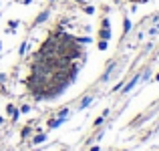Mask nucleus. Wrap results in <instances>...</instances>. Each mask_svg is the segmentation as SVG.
<instances>
[{"instance_id":"f257e3e1","label":"nucleus","mask_w":159,"mask_h":151,"mask_svg":"<svg viewBox=\"0 0 159 151\" xmlns=\"http://www.w3.org/2000/svg\"><path fill=\"white\" fill-rule=\"evenodd\" d=\"M137 81H139V77H133V79H131V81H129V83H127V85H123V93H125V95H127V93H129V91H131V89H133V87H135V85H137Z\"/></svg>"},{"instance_id":"f03ea898","label":"nucleus","mask_w":159,"mask_h":151,"mask_svg":"<svg viewBox=\"0 0 159 151\" xmlns=\"http://www.w3.org/2000/svg\"><path fill=\"white\" fill-rule=\"evenodd\" d=\"M47 18H48V10H43V12H40L39 16H36V20H34V26H39V24H43L44 20H47Z\"/></svg>"},{"instance_id":"7ed1b4c3","label":"nucleus","mask_w":159,"mask_h":151,"mask_svg":"<svg viewBox=\"0 0 159 151\" xmlns=\"http://www.w3.org/2000/svg\"><path fill=\"white\" fill-rule=\"evenodd\" d=\"M99 39H101V40H109V39H111V30H109V28H101V30H99Z\"/></svg>"},{"instance_id":"20e7f679","label":"nucleus","mask_w":159,"mask_h":151,"mask_svg":"<svg viewBox=\"0 0 159 151\" xmlns=\"http://www.w3.org/2000/svg\"><path fill=\"white\" fill-rule=\"evenodd\" d=\"M75 40H77V44H89L91 43L89 36H75Z\"/></svg>"},{"instance_id":"39448f33","label":"nucleus","mask_w":159,"mask_h":151,"mask_svg":"<svg viewBox=\"0 0 159 151\" xmlns=\"http://www.w3.org/2000/svg\"><path fill=\"white\" fill-rule=\"evenodd\" d=\"M91 101H93V97H85V99L81 101V105H79V109H87L91 105Z\"/></svg>"},{"instance_id":"423d86ee","label":"nucleus","mask_w":159,"mask_h":151,"mask_svg":"<svg viewBox=\"0 0 159 151\" xmlns=\"http://www.w3.org/2000/svg\"><path fill=\"white\" fill-rule=\"evenodd\" d=\"M16 28H18V20H8V30L6 32H12Z\"/></svg>"},{"instance_id":"0eeeda50","label":"nucleus","mask_w":159,"mask_h":151,"mask_svg":"<svg viewBox=\"0 0 159 151\" xmlns=\"http://www.w3.org/2000/svg\"><path fill=\"white\" fill-rule=\"evenodd\" d=\"M131 26H133V24H131V20H129V18H125V20H123V32H125V34H127V32L131 30Z\"/></svg>"},{"instance_id":"6e6552de","label":"nucleus","mask_w":159,"mask_h":151,"mask_svg":"<svg viewBox=\"0 0 159 151\" xmlns=\"http://www.w3.org/2000/svg\"><path fill=\"white\" fill-rule=\"evenodd\" d=\"M61 123H62V119H58V117H57V119L48 121V127H51V129H54V127H58V125H61Z\"/></svg>"},{"instance_id":"1a4fd4ad","label":"nucleus","mask_w":159,"mask_h":151,"mask_svg":"<svg viewBox=\"0 0 159 151\" xmlns=\"http://www.w3.org/2000/svg\"><path fill=\"white\" fill-rule=\"evenodd\" d=\"M44 139H47V137H44V135H43V133H40V135H36V137H34V139H32V143H34V145H39V143H43V141H44Z\"/></svg>"},{"instance_id":"9d476101","label":"nucleus","mask_w":159,"mask_h":151,"mask_svg":"<svg viewBox=\"0 0 159 151\" xmlns=\"http://www.w3.org/2000/svg\"><path fill=\"white\" fill-rule=\"evenodd\" d=\"M66 117H69V109H62V111H58V119H62V121H65Z\"/></svg>"},{"instance_id":"9b49d317","label":"nucleus","mask_w":159,"mask_h":151,"mask_svg":"<svg viewBox=\"0 0 159 151\" xmlns=\"http://www.w3.org/2000/svg\"><path fill=\"white\" fill-rule=\"evenodd\" d=\"M107 47H109L107 40H99V50H107Z\"/></svg>"},{"instance_id":"f8f14e48","label":"nucleus","mask_w":159,"mask_h":151,"mask_svg":"<svg viewBox=\"0 0 159 151\" xmlns=\"http://www.w3.org/2000/svg\"><path fill=\"white\" fill-rule=\"evenodd\" d=\"M26 48H28V43H22V44H20V48H18V53L24 54V53H26Z\"/></svg>"},{"instance_id":"ddd939ff","label":"nucleus","mask_w":159,"mask_h":151,"mask_svg":"<svg viewBox=\"0 0 159 151\" xmlns=\"http://www.w3.org/2000/svg\"><path fill=\"white\" fill-rule=\"evenodd\" d=\"M109 24H111V22H109V18H103V20H101V26H103V28H109Z\"/></svg>"},{"instance_id":"4468645a","label":"nucleus","mask_w":159,"mask_h":151,"mask_svg":"<svg viewBox=\"0 0 159 151\" xmlns=\"http://www.w3.org/2000/svg\"><path fill=\"white\" fill-rule=\"evenodd\" d=\"M28 133H30V125H28V127H24V129H22V137H26Z\"/></svg>"},{"instance_id":"2eb2a0df","label":"nucleus","mask_w":159,"mask_h":151,"mask_svg":"<svg viewBox=\"0 0 159 151\" xmlns=\"http://www.w3.org/2000/svg\"><path fill=\"white\" fill-rule=\"evenodd\" d=\"M85 12H87V14H93L95 8H93V6H85Z\"/></svg>"},{"instance_id":"dca6fc26","label":"nucleus","mask_w":159,"mask_h":151,"mask_svg":"<svg viewBox=\"0 0 159 151\" xmlns=\"http://www.w3.org/2000/svg\"><path fill=\"white\" fill-rule=\"evenodd\" d=\"M32 2V0H22V4H30Z\"/></svg>"},{"instance_id":"f3484780","label":"nucleus","mask_w":159,"mask_h":151,"mask_svg":"<svg viewBox=\"0 0 159 151\" xmlns=\"http://www.w3.org/2000/svg\"><path fill=\"white\" fill-rule=\"evenodd\" d=\"M91 151H101V149H99V147H93V149H91Z\"/></svg>"},{"instance_id":"a211bd4d","label":"nucleus","mask_w":159,"mask_h":151,"mask_svg":"<svg viewBox=\"0 0 159 151\" xmlns=\"http://www.w3.org/2000/svg\"><path fill=\"white\" fill-rule=\"evenodd\" d=\"M75 2H81L83 4V2H87V0H75Z\"/></svg>"},{"instance_id":"6ab92c4d","label":"nucleus","mask_w":159,"mask_h":151,"mask_svg":"<svg viewBox=\"0 0 159 151\" xmlns=\"http://www.w3.org/2000/svg\"><path fill=\"white\" fill-rule=\"evenodd\" d=\"M155 81H159V75H157V77H155Z\"/></svg>"},{"instance_id":"aec40b11","label":"nucleus","mask_w":159,"mask_h":151,"mask_svg":"<svg viewBox=\"0 0 159 151\" xmlns=\"http://www.w3.org/2000/svg\"><path fill=\"white\" fill-rule=\"evenodd\" d=\"M0 125H2V117H0Z\"/></svg>"},{"instance_id":"412c9836","label":"nucleus","mask_w":159,"mask_h":151,"mask_svg":"<svg viewBox=\"0 0 159 151\" xmlns=\"http://www.w3.org/2000/svg\"><path fill=\"white\" fill-rule=\"evenodd\" d=\"M48 2H57V0H48Z\"/></svg>"},{"instance_id":"4be33fe9","label":"nucleus","mask_w":159,"mask_h":151,"mask_svg":"<svg viewBox=\"0 0 159 151\" xmlns=\"http://www.w3.org/2000/svg\"><path fill=\"white\" fill-rule=\"evenodd\" d=\"M0 50H2V43H0Z\"/></svg>"}]
</instances>
